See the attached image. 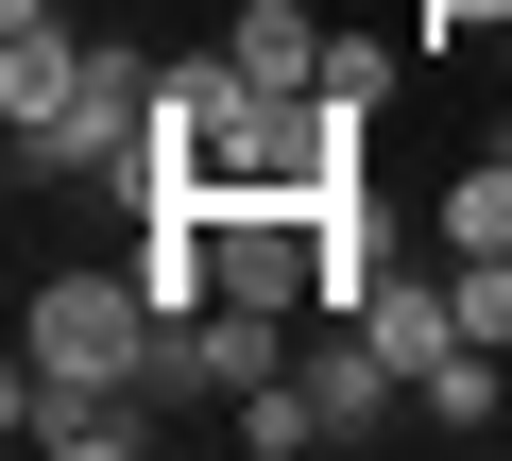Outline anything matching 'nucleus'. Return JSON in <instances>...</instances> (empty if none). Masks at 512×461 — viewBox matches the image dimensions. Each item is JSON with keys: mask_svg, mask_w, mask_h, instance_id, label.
Segmentation results:
<instances>
[{"mask_svg": "<svg viewBox=\"0 0 512 461\" xmlns=\"http://www.w3.org/2000/svg\"><path fill=\"white\" fill-rule=\"evenodd\" d=\"M18 376H69V393H171V308H154V274H137V257H69V274H35V308H18Z\"/></svg>", "mask_w": 512, "mask_h": 461, "instance_id": "1", "label": "nucleus"}, {"mask_svg": "<svg viewBox=\"0 0 512 461\" xmlns=\"http://www.w3.org/2000/svg\"><path fill=\"white\" fill-rule=\"evenodd\" d=\"M393 410H410V376L376 359V325H342V342H308L291 376L239 393V444H256V461H308V444H376Z\"/></svg>", "mask_w": 512, "mask_h": 461, "instance_id": "2", "label": "nucleus"}, {"mask_svg": "<svg viewBox=\"0 0 512 461\" xmlns=\"http://www.w3.org/2000/svg\"><path fill=\"white\" fill-rule=\"evenodd\" d=\"M18 171H52V188H154V52H86V86L18 137Z\"/></svg>", "mask_w": 512, "mask_h": 461, "instance_id": "3", "label": "nucleus"}, {"mask_svg": "<svg viewBox=\"0 0 512 461\" xmlns=\"http://www.w3.org/2000/svg\"><path fill=\"white\" fill-rule=\"evenodd\" d=\"M256 376H291V308H256V291H222V308H188L171 325V393H256Z\"/></svg>", "mask_w": 512, "mask_h": 461, "instance_id": "4", "label": "nucleus"}, {"mask_svg": "<svg viewBox=\"0 0 512 461\" xmlns=\"http://www.w3.org/2000/svg\"><path fill=\"white\" fill-rule=\"evenodd\" d=\"M0 427H18L35 461H137V444H154V393H69V376H18V410H0Z\"/></svg>", "mask_w": 512, "mask_h": 461, "instance_id": "5", "label": "nucleus"}, {"mask_svg": "<svg viewBox=\"0 0 512 461\" xmlns=\"http://www.w3.org/2000/svg\"><path fill=\"white\" fill-rule=\"evenodd\" d=\"M69 86H86V18L69 0H18V18H0V137H35Z\"/></svg>", "mask_w": 512, "mask_h": 461, "instance_id": "6", "label": "nucleus"}, {"mask_svg": "<svg viewBox=\"0 0 512 461\" xmlns=\"http://www.w3.org/2000/svg\"><path fill=\"white\" fill-rule=\"evenodd\" d=\"M359 325H376V359H393V376L461 359V308H444V274H376V308H359Z\"/></svg>", "mask_w": 512, "mask_h": 461, "instance_id": "7", "label": "nucleus"}, {"mask_svg": "<svg viewBox=\"0 0 512 461\" xmlns=\"http://www.w3.org/2000/svg\"><path fill=\"white\" fill-rule=\"evenodd\" d=\"M325 103H359V120H376V103H393V52H376V35H342V52H325Z\"/></svg>", "mask_w": 512, "mask_h": 461, "instance_id": "8", "label": "nucleus"}, {"mask_svg": "<svg viewBox=\"0 0 512 461\" xmlns=\"http://www.w3.org/2000/svg\"><path fill=\"white\" fill-rule=\"evenodd\" d=\"M410 35L444 52V35H512V0H410Z\"/></svg>", "mask_w": 512, "mask_h": 461, "instance_id": "9", "label": "nucleus"}, {"mask_svg": "<svg viewBox=\"0 0 512 461\" xmlns=\"http://www.w3.org/2000/svg\"><path fill=\"white\" fill-rule=\"evenodd\" d=\"M495 69H512V35H495Z\"/></svg>", "mask_w": 512, "mask_h": 461, "instance_id": "10", "label": "nucleus"}]
</instances>
